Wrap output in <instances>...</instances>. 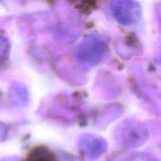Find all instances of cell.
<instances>
[{"label": "cell", "instance_id": "cell-3", "mask_svg": "<svg viewBox=\"0 0 161 161\" xmlns=\"http://www.w3.org/2000/svg\"><path fill=\"white\" fill-rule=\"evenodd\" d=\"M80 148L85 157L90 159H96L105 152L107 143L101 138L85 135L80 139Z\"/></svg>", "mask_w": 161, "mask_h": 161}, {"label": "cell", "instance_id": "cell-2", "mask_svg": "<svg viewBox=\"0 0 161 161\" xmlns=\"http://www.w3.org/2000/svg\"><path fill=\"white\" fill-rule=\"evenodd\" d=\"M111 10L115 18L126 26L137 23L142 14L141 6L135 1H113Z\"/></svg>", "mask_w": 161, "mask_h": 161}, {"label": "cell", "instance_id": "cell-4", "mask_svg": "<svg viewBox=\"0 0 161 161\" xmlns=\"http://www.w3.org/2000/svg\"><path fill=\"white\" fill-rule=\"evenodd\" d=\"M26 161H58L56 155L46 146H36L28 154Z\"/></svg>", "mask_w": 161, "mask_h": 161}, {"label": "cell", "instance_id": "cell-1", "mask_svg": "<svg viewBox=\"0 0 161 161\" xmlns=\"http://www.w3.org/2000/svg\"><path fill=\"white\" fill-rule=\"evenodd\" d=\"M107 48L103 38L93 35L85 38L77 50V58L80 61L88 64H97L102 58Z\"/></svg>", "mask_w": 161, "mask_h": 161}]
</instances>
